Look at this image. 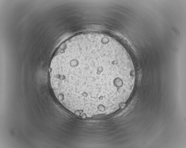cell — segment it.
I'll list each match as a JSON object with an SVG mask.
<instances>
[{"label": "cell", "instance_id": "cell-1", "mask_svg": "<svg viewBox=\"0 0 186 148\" xmlns=\"http://www.w3.org/2000/svg\"><path fill=\"white\" fill-rule=\"evenodd\" d=\"M114 64L107 57L84 52L54 59L49 68L54 92L65 97L93 98L103 94L105 72Z\"/></svg>", "mask_w": 186, "mask_h": 148}]
</instances>
